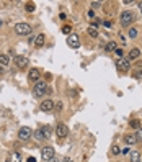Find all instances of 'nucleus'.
Returning <instances> with one entry per match:
<instances>
[{
    "mask_svg": "<svg viewBox=\"0 0 142 162\" xmlns=\"http://www.w3.org/2000/svg\"><path fill=\"white\" fill-rule=\"evenodd\" d=\"M88 18H95V13H93V10H88Z\"/></svg>",
    "mask_w": 142,
    "mask_h": 162,
    "instance_id": "7c9ffc66",
    "label": "nucleus"
},
{
    "mask_svg": "<svg viewBox=\"0 0 142 162\" xmlns=\"http://www.w3.org/2000/svg\"><path fill=\"white\" fill-rule=\"evenodd\" d=\"M124 154V156H129V154H131V151H129V147H126V149H123V151H121Z\"/></svg>",
    "mask_w": 142,
    "mask_h": 162,
    "instance_id": "c85d7f7f",
    "label": "nucleus"
},
{
    "mask_svg": "<svg viewBox=\"0 0 142 162\" xmlns=\"http://www.w3.org/2000/svg\"><path fill=\"white\" fill-rule=\"evenodd\" d=\"M116 67L119 69L121 72H129V69H131V61L127 58H119L116 61Z\"/></svg>",
    "mask_w": 142,
    "mask_h": 162,
    "instance_id": "20e7f679",
    "label": "nucleus"
},
{
    "mask_svg": "<svg viewBox=\"0 0 142 162\" xmlns=\"http://www.w3.org/2000/svg\"><path fill=\"white\" fill-rule=\"evenodd\" d=\"M124 141H126V144H127V146H134L137 143V139H136V136H134V134H126Z\"/></svg>",
    "mask_w": 142,
    "mask_h": 162,
    "instance_id": "4468645a",
    "label": "nucleus"
},
{
    "mask_svg": "<svg viewBox=\"0 0 142 162\" xmlns=\"http://www.w3.org/2000/svg\"><path fill=\"white\" fill-rule=\"evenodd\" d=\"M39 108H41V111H44V113L54 111V108H56L54 100H52V98H46V100H43L41 105H39Z\"/></svg>",
    "mask_w": 142,
    "mask_h": 162,
    "instance_id": "39448f33",
    "label": "nucleus"
},
{
    "mask_svg": "<svg viewBox=\"0 0 142 162\" xmlns=\"http://www.w3.org/2000/svg\"><path fill=\"white\" fill-rule=\"evenodd\" d=\"M31 31H33L31 25H28V23H25V21L15 25V33L20 35V36H28V35H31Z\"/></svg>",
    "mask_w": 142,
    "mask_h": 162,
    "instance_id": "f03ea898",
    "label": "nucleus"
},
{
    "mask_svg": "<svg viewBox=\"0 0 142 162\" xmlns=\"http://www.w3.org/2000/svg\"><path fill=\"white\" fill-rule=\"evenodd\" d=\"M0 26H2V21H0Z\"/></svg>",
    "mask_w": 142,
    "mask_h": 162,
    "instance_id": "c9c22d12",
    "label": "nucleus"
},
{
    "mask_svg": "<svg viewBox=\"0 0 142 162\" xmlns=\"http://www.w3.org/2000/svg\"><path fill=\"white\" fill-rule=\"evenodd\" d=\"M70 31H72V26L70 25H66V26L62 28V33H66V35H69Z\"/></svg>",
    "mask_w": 142,
    "mask_h": 162,
    "instance_id": "393cba45",
    "label": "nucleus"
},
{
    "mask_svg": "<svg viewBox=\"0 0 142 162\" xmlns=\"http://www.w3.org/2000/svg\"><path fill=\"white\" fill-rule=\"evenodd\" d=\"M0 74H3V69L2 67H0Z\"/></svg>",
    "mask_w": 142,
    "mask_h": 162,
    "instance_id": "f704fd0d",
    "label": "nucleus"
},
{
    "mask_svg": "<svg viewBox=\"0 0 142 162\" xmlns=\"http://www.w3.org/2000/svg\"><path fill=\"white\" fill-rule=\"evenodd\" d=\"M47 92H49V87H47L46 82H41L39 80L38 84H34L33 87V97H36V98H41L43 95H46Z\"/></svg>",
    "mask_w": 142,
    "mask_h": 162,
    "instance_id": "f257e3e1",
    "label": "nucleus"
},
{
    "mask_svg": "<svg viewBox=\"0 0 142 162\" xmlns=\"http://www.w3.org/2000/svg\"><path fill=\"white\" fill-rule=\"evenodd\" d=\"M115 52H116V54H118V56H123V49H116Z\"/></svg>",
    "mask_w": 142,
    "mask_h": 162,
    "instance_id": "2f4dec72",
    "label": "nucleus"
},
{
    "mask_svg": "<svg viewBox=\"0 0 142 162\" xmlns=\"http://www.w3.org/2000/svg\"><path fill=\"white\" fill-rule=\"evenodd\" d=\"M54 156H56V151L51 147V146H46V147H43V151H41V157L44 160H52L54 159Z\"/></svg>",
    "mask_w": 142,
    "mask_h": 162,
    "instance_id": "0eeeda50",
    "label": "nucleus"
},
{
    "mask_svg": "<svg viewBox=\"0 0 142 162\" xmlns=\"http://www.w3.org/2000/svg\"><path fill=\"white\" fill-rule=\"evenodd\" d=\"M41 129H43V133H44V139H49L51 134H52V129H51V126H47V124H46V126H43Z\"/></svg>",
    "mask_w": 142,
    "mask_h": 162,
    "instance_id": "2eb2a0df",
    "label": "nucleus"
},
{
    "mask_svg": "<svg viewBox=\"0 0 142 162\" xmlns=\"http://www.w3.org/2000/svg\"><path fill=\"white\" fill-rule=\"evenodd\" d=\"M139 58H140V51L137 49V48H132V49L129 51L127 59H129V61H132V59H139Z\"/></svg>",
    "mask_w": 142,
    "mask_h": 162,
    "instance_id": "ddd939ff",
    "label": "nucleus"
},
{
    "mask_svg": "<svg viewBox=\"0 0 142 162\" xmlns=\"http://www.w3.org/2000/svg\"><path fill=\"white\" fill-rule=\"evenodd\" d=\"M134 23V13L132 12H129V10H126L121 13V25H123L124 28H127L129 25H132Z\"/></svg>",
    "mask_w": 142,
    "mask_h": 162,
    "instance_id": "7ed1b4c3",
    "label": "nucleus"
},
{
    "mask_svg": "<svg viewBox=\"0 0 142 162\" xmlns=\"http://www.w3.org/2000/svg\"><path fill=\"white\" fill-rule=\"evenodd\" d=\"M139 8H140V12H142V2H139Z\"/></svg>",
    "mask_w": 142,
    "mask_h": 162,
    "instance_id": "72a5a7b5",
    "label": "nucleus"
},
{
    "mask_svg": "<svg viewBox=\"0 0 142 162\" xmlns=\"http://www.w3.org/2000/svg\"><path fill=\"white\" fill-rule=\"evenodd\" d=\"M15 64L18 66V69H21V71H25V69L28 67V58H25V56H15Z\"/></svg>",
    "mask_w": 142,
    "mask_h": 162,
    "instance_id": "6e6552de",
    "label": "nucleus"
},
{
    "mask_svg": "<svg viewBox=\"0 0 142 162\" xmlns=\"http://www.w3.org/2000/svg\"><path fill=\"white\" fill-rule=\"evenodd\" d=\"M67 46H70L72 49H77V48L80 46L79 36H77V35H69V38H67Z\"/></svg>",
    "mask_w": 142,
    "mask_h": 162,
    "instance_id": "9d476101",
    "label": "nucleus"
},
{
    "mask_svg": "<svg viewBox=\"0 0 142 162\" xmlns=\"http://www.w3.org/2000/svg\"><path fill=\"white\" fill-rule=\"evenodd\" d=\"M44 43H46V38H44L43 33H39V35L34 38V46H36V48H43Z\"/></svg>",
    "mask_w": 142,
    "mask_h": 162,
    "instance_id": "f8f14e48",
    "label": "nucleus"
},
{
    "mask_svg": "<svg viewBox=\"0 0 142 162\" xmlns=\"http://www.w3.org/2000/svg\"><path fill=\"white\" fill-rule=\"evenodd\" d=\"M26 162H36V159H34V157H28Z\"/></svg>",
    "mask_w": 142,
    "mask_h": 162,
    "instance_id": "473e14b6",
    "label": "nucleus"
},
{
    "mask_svg": "<svg viewBox=\"0 0 142 162\" xmlns=\"http://www.w3.org/2000/svg\"><path fill=\"white\" fill-rule=\"evenodd\" d=\"M26 10L28 12H34V3H31V2L26 3Z\"/></svg>",
    "mask_w": 142,
    "mask_h": 162,
    "instance_id": "a878e982",
    "label": "nucleus"
},
{
    "mask_svg": "<svg viewBox=\"0 0 142 162\" xmlns=\"http://www.w3.org/2000/svg\"><path fill=\"white\" fill-rule=\"evenodd\" d=\"M10 64V58L7 54H0V66H8Z\"/></svg>",
    "mask_w": 142,
    "mask_h": 162,
    "instance_id": "dca6fc26",
    "label": "nucleus"
},
{
    "mask_svg": "<svg viewBox=\"0 0 142 162\" xmlns=\"http://www.w3.org/2000/svg\"><path fill=\"white\" fill-rule=\"evenodd\" d=\"M88 35H90L92 38H96V36H98V31H96V28L90 26V28H88Z\"/></svg>",
    "mask_w": 142,
    "mask_h": 162,
    "instance_id": "aec40b11",
    "label": "nucleus"
},
{
    "mask_svg": "<svg viewBox=\"0 0 142 162\" xmlns=\"http://www.w3.org/2000/svg\"><path fill=\"white\" fill-rule=\"evenodd\" d=\"M92 7H93V8H100L101 3H100V2H92Z\"/></svg>",
    "mask_w": 142,
    "mask_h": 162,
    "instance_id": "cd10ccee",
    "label": "nucleus"
},
{
    "mask_svg": "<svg viewBox=\"0 0 142 162\" xmlns=\"http://www.w3.org/2000/svg\"><path fill=\"white\" fill-rule=\"evenodd\" d=\"M60 110H62V103H57V105H56V111H60Z\"/></svg>",
    "mask_w": 142,
    "mask_h": 162,
    "instance_id": "c756f323",
    "label": "nucleus"
},
{
    "mask_svg": "<svg viewBox=\"0 0 142 162\" xmlns=\"http://www.w3.org/2000/svg\"><path fill=\"white\" fill-rule=\"evenodd\" d=\"M21 160V156H20L18 152H13L11 154V162H20Z\"/></svg>",
    "mask_w": 142,
    "mask_h": 162,
    "instance_id": "4be33fe9",
    "label": "nucleus"
},
{
    "mask_svg": "<svg viewBox=\"0 0 142 162\" xmlns=\"http://www.w3.org/2000/svg\"><path fill=\"white\" fill-rule=\"evenodd\" d=\"M129 126H131V128H134V129H139V126H140L139 120H132L131 123H129Z\"/></svg>",
    "mask_w": 142,
    "mask_h": 162,
    "instance_id": "412c9836",
    "label": "nucleus"
},
{
    "mask_svg": "<svg viewBox=\"0 0 142 162\" xmlns=\"http://www.w3.org/2000/svg\"><path fill=\"white\" fill-rule=\"evenodd\" d=\"M31 136H33V131H31V128L23 126V128L18 129V139H20V141H28Z\"/></svg>",
    "mask_w": 142,
    "mask_h": 162,
    "instance_id": "423d86ee",
    "label": "nucleus"
},
{
    "mask_svg": "<svg viewBox=\"0 0 142 162\" xmlns=\"http://www.w3.org/2000/svg\"><path fill=\"white\" fill-rule=\"evenodd\" d=\"M116 46H118V44H116L115 41H109L106 46H105V51H108V52H109V51H116V49H118Z\"/></svg>",
    "mask_w": 142,
    "mask_h": 162,
    "instance_id": "6ab92c4d",
    "label": "nucleus"
},
{
    "mask_svg": "<svg viewBox=\"0 0 142 162\" xmlns=\"http://www.w3.org/2000/svg\"><path fill=\"white\" fill-rule=\"evenodd\" d=\"M131 162H140V152L139 151L131 152Z\"/></svg>",
    "mask_w": 142,
    "mask_h": 162,
    "instance_id": "a211bd4d",
    "label": "nucleus"
},
{
    "mask_svg": "<svg viewBox=\"0 0 142 162\" xmlns=\"http://www.w3.org/2000/svg\"><path fill=\"white\" fill-rule=\"evenodd\" d=\"M56 134H57V137H67V134H69V128H67V124L59 123V124H57V128H56Z\"/></svg>",
    "mask_w": 142,
    "mask_h": 162,
    "instance_id": "9b49d317",
    "label": "nucleus"
},
{
    "mask_svg": "<svg viewBox=\"0 0 142 162\" xmlns=\"http://www.w3.org/2000/svg\"><path fill=\"white\" fill-rule=\"evenodd\" d=\"M34 139H36V141H43V139H44V133H43L41 128H38V129L34 131Z\"/></svg>",
    "mask_w": 142,
    "mask_h": 162,
    "instance_id": "f3484780",
    "label": "nucleus"
},
{
    "mask_svg": "<svg viewBox=\"0 0 142 162\" xmlns=\"http://www.w3.org/2000/svg\"><path fill=\"white\" fill-rule=\"evenodd\" d=\"M113 154H116V156H118V154H121V149L118 147V146H113Z\"/></svg>",
    "mask_w": 142,
    "mask_h": 162,
    "instance_id": "bb28decb",
    "label": "nucleus"
},
{
    "mask_svg": "<svg viewBox=\"0 0 142 162\" xmlns=\"http://www.w3.org/2000/svg\"><path fill=\"white\" fill-rule=\"evenodd\" d=\"M39 77H41V72H39L36 67H33L30 72H28V80H30V82H33V84H38L39 82Z\"/></svg>",
    "mask_w": 142,
    "mask_h": 162,
    "instance_id": "1a4fd4ad",
    "label": "nucleus"
},
{
    "mask_svg": "<svg viewBox=\"0 0 142 162\" xmlns=\"http://www.w3.org/2000/svg\"><path fill=\"white\" fill-rule=\"evenodd\" d=\"M137 33H139V31H137L136 28H129V38H137Z\"/></svg>",
    "mask_w": 142,
    "mask_h": 162,
    "instance_id": "5701e85b",
    "label": "nucleus"
},
{
    "mask_svg": "<svg viewBox=\"0 0 142 162\" xmlns=\"http://www.w3.org/2000/svg\"><path fill=\"white\" fill-rule=\"evenodd\" d=\"M134 136H136L137 143H139V141H142V129L139 128V129H137V133H136V134H134Z\"/></svg>",
    "mask_w": 142,
    "mask_h": 162,
    "instance_id": "b1692460",
    "label": "nucleus"
}]
</instances>
